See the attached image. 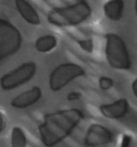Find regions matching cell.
Masks as SVG:
<instances>
[{
    "instance_id": "cell-1",
    "label": "cell",
    "mask_w": 137,
    "mask_h": 147,
    "mask_svg": "<svg viewBox=\"0 0 137 147\" xmlns=\"http://www.w3.org/2000/svg\"><path fill=\"white\" fill-rule=\"evenodd\" d=\"M85 118L84 113L76 108L59 110L45 115L38 131L43 144L53 147L68 137Z\"/></svg>"
},
{
    "instance_id": "cell-2",
    "label": "cell",
    "mask_w": 137,
    "mask_h": 147,
    "mask_svg": "<svg viewBox=\"0 0 137 147\" xmlns=\"http://www.w3.org/2000/svg\"><path fill=\"white\" fill-rule=\"evenodd\" d=\"M92 14V9L85 0L65 7H55L49 11L47 20L55 27H73L86 22Z\"/></svg>"
},
{
    "instance_id": "cell-3",
    "label": "cell",
    "mask_w": 137,
    "mask_h": 147,
    "mask_svg": "<svg viewBox=\"0 0 137 147\" xmlns=\"http://www.w3.org/2000/svg\"><path fill=\"white\" fill-rule=\"evenodd\" d=\"M105 39V54L109 65L118 70H130L132 66V58L124 39L113 32L107 33Z\"/></svg>"
},
{
    "instance_id": "cell-4",
    "label": "cell",
    "mask_w": 137,
    "mask_h": 147,
    "mask_svg": "<svg viewBox=\"0 0 137 147\" xmlns=\"http://www.w3.org/2000/svg\"><path fill=\"white\" fill-rule=\"evenodd\" d=\"M23 37L12 23L0 18V62L14 55L21 48Z\"/></svg>"
},
{
    "instance_id": "cell-5",
    "label": "cell",
    "mask_w": 137,
    "mask_h": 147,
    "mask_svg": "<svg viewBox=\"0 0 137 147\" xmlns=\"http://www.w3.org/2000/svg\"><path fill=\"white\" fill-rule=\"evenodd\" d=\"M86 71L79 65L66 63L57 66L50 73L49 86L54 92L60 91L72 81L85 76Z\"/></svg>"
},
{
    "instance_id": "cell-6",
    "label": "cell",
    "mask_w": 137,
    "mask_h": 147,
    "mask_svg": "<svg viewBox=\"0 0 137 147\" xmlns=\"http://www.w3.org/2000/svg\"><path fill=\"white\" fill-rule=\"evenodd\" d=\"M37 65L33 61L24 62L0 78V86L6 91L14 90L28 83L34 77Z\"/></svg>"
},
{
    "instance_id": "cell-7",
    "label": "cell",
    "mask_w": 137,
    "mask_h": 147,
    "mask_svg": "<svg viewBox=\"0 0 137 147\" xmlns=\"http://www.w3.org/2000/svg\"><path fill=\"white\" fill-rule=\"evenodd\" d=\"M111 131L100 123H92L87 129L83 144L86 147H101L109 145L113 142Z\"/></svg>"
},
{
    "instance_id": "cell-8",
    "label": "cell",
    "mask_w": 137,
    "mask_h": 147,
    "mask_svg": "<svg viewBox=\"0 0 137 147\" xmlns=\"http://www.w3.org/2000/svg\"><path fill=\"white\" fill-rule=\"evenodd\" d=\"M130 106L128 100L120 98L111 103L101 105L99 108L101 113L104 117L112 120H119L128 114Z\"/></svg>"
},
{
    "instance_id": "cell-9",
    "label": "cell",
    "mask_w": 137,
    "mask_h": 147,
    "mask_svg": "<svg viewBox=\"0 0 137 147\" xmlns=\"http://www.w3.org/2000/svg\"><path fill=\"white\" fill-rule=\"evenodd\" d=\"M42 96L41 88L38 86H34L14 97L11 100V106L17 109H27L37 103L41 99Z\"/></svg>"
},
{
    "instance_id": "cell-10",
    "label": "cell",
    "mask_w": 137,
    "mask_h": 147,
    "mask_svg": "<svg viewBox=\"0 0 137 147\" xmlns=\"http://www.w3.org/2000/svg\"><path fill=\"white\" fill-rule=\"evenodd\" d=\"M15 6L21 17L27 23L32 25H39L40 18L33 6L27 0H15Z\"/></svg>"
},
{
    "instance_id": "cell-11",
    "label": "cell",
    "mask_w": 137,
    "mask_h": 147,
    "mask_svg": "<svg viewBox=\"0 0 137 147\" xmlns=\"http://www.w3.org/2000/svg\"><path fill=\"white\" fill-rule=\"evenodd\" d=\"M125 9L124 0H109L103 5V11L106 18L113 22H117L123 17Z\"/></svg>"
},
{
    "instance_id": "cell-12",
    "label": "cell",
    "mask_w": 137,
    "mask_h": 147,
    "mask_svg": "<svg viewBox=\"0 0 137 147\" xmlns=\"http://www.w3.org/2000/svg\"><path fill=\"white\" fill-rule=\"evenodd\" d=\"M57 45V39L53 34H46L39 37L34 43V47L39 53H47L53 51Z\"/></svg>"
},
{
    "instance_id": "cell-13",
    "label": "cell",
    "mask_w": 137,
    "mask_h": 147,
    "mask_svg": "<svg viewBox=\"0 0 137 147\" xmlns=\"http://www.w3.org/2000/svg\"><path fill=\"white\" fill-rule=\"evenodd\" d=\"M11 144L12 147H27V136L23 129L19 126H14L11 131Z\"/></svg>"
},
{
    "instance_id": "cell-14",
    "label": "cell",
    "mask_w": 137,
    "mask_h": 147,
    "mask_svg": "<svg viewBox=\"0 0 137 147\" xmlns=\"http://www.w3.org/2000/svg\"><path fill=\"white\" fill-rule=\"evenodd\" d=\"M99 86L103 90H109L113 86V80L111 78L103 76L99 79Z\"/></svg>"
},
{
    "instance_id": "cell-15",
    "label": "cell",
    "mask_w": 137,
    "mask_h": 147,
    "mask_svg": "<svg viewBox=\"0 0 137 147\" xmlns=\"http://www.w3.org/2000/svg\"><path fill=\"white\" fill-rule=\"evenodd\" d=\"M79 45L81 47L84 51L88 53H92L93 50V43L91 39H86V40H80L78 41Z\"/></svg>"
},
{
    "instance_id": "cell-16",
    "label": "cell",
    "mask_w": 137,
    "mask_h": 147,
    "mask_svg": "<svg viewBox=\"0 0 137 147\" xmlns=\"http://www.w3.org/2000/svg\"><path fill=\"white\" fill-rule=\"evenodd\" d=\"M132 144V136L129 134H124L119 141V147H131Z\"/></svg>"
},
{
    "instance_id": "cell-17",
    "label": "cell",
    "mask_w": 137,
    "mask_h": 147,
    "mask_svg": "<svg viewBox=\"0 0 137 147\" xmlns=\"http://www.w3.org/2000/svg\"><path fill=\"white\" fill-rule=\"evenodd\" d=\"M81 97V93L79 92H71L67 96V99L70 101H73Z\"/></svg>"
},
{
    "instance_id": "cell-18",
    "label": "cell",
    "mask_w": 137,
    "mask_h": 147,
    "mask_svg": "<svg viewBox=\"0 0 137 147\" xmlns=\"http://www.w3.org/2000/svg\"><path fill=\"white\" fill-rule=\"evenodd\" d=\"M6 129V120L4 115L2 112L0 111V133L4 131Z\"/></svg>"
},
{
    "instance_id": "cell-19",
    "label": "cell",
    "mask_w": 137,
    "mask_h": 147,
    "mask_svg": "<svg viewBox=\"0 0 137 147\" xmlns=\"http://www.w3.org/2000/svg\"><path fill=\"white\" fill-rule=\"evenodd\" d=\"M132 92H133L134 95L135 96V97L137 98V78L133 81L132 85Z\"/></svg>"
},
{
    "instance_id": "cell-20",
    "label": "cell",
    "mask_w": 137,
    "mask_h": 147,
    "mask_svg": "<svg viewBox=\"0 0 137 147\" xmlns=\"http://www.w3.org/2000/svg\"><path fill=\"white\" fill-rule=\"evenodd\" d=\"M135 11H136V14L137 16V0L135 1Z\"/></svg>"
}]
</instances>
